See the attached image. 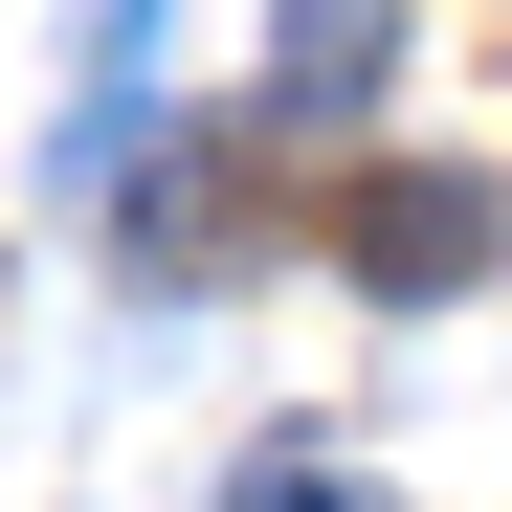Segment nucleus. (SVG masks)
Returning a JSON list of instances; mask_svg holds the SVG:
<instances>
[{"instance_id":"1","label":"nucleus","mask_w":512,"mask_h":512,"mask_svg":"<svg viewBox=\"0 0 512 512\" xmlns=\"http://www.w3.org/2000/svg\"><path fill=\"white\" fill-rule=\"evenodd\" d=\"M401 67V0H268V112L245 134H357Z\"/></svg>"},{"instance_id":"2","label":"nucleus","mask_w":512,"mask_h":512,"mask_svg":"<svg viewBox=\"0 0 512 512\" xmlns=\"http://www.w3.org/2000/svg\"><path fill=\"white\" fill-rule=\"evenodd\" d=\"M334 268H357V290H468V268H490V201L423 179V156H379V179L334 201Z\"/></svg>"},{"instance_id":"3","label":"nucleus","mask_w":512,"mask_h":512,"mask_svg":"<svg viewBox=\"0 0 512 512\" xmlns=\"http://www.w3.org/2000/svg\"><path fill=\"white\" fill-rule=\"evenodd\" d=\"M223 512H379V490H357V468H312V446H268V468H245Z\"/></svg>"}]
</instances>
